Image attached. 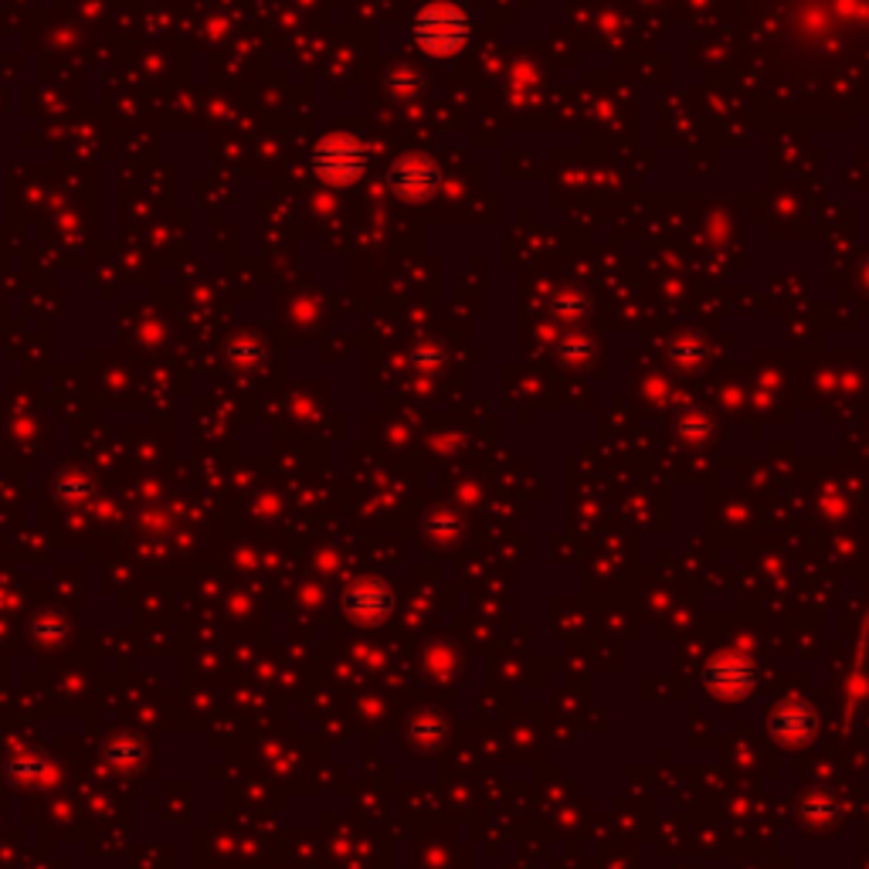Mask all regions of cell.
Masks as SVG:
<instances>
[{
  "instance_id": "obj_1",
  "label": "cell",
  "mask_w": 869,
  "mask_h": 869,
  "mask_svg": "<svg viewBox=\"0 0 869 869\" xmlns=\"http://www.w3.org/2000/svg\"><path fill=\"white\" fill-rule=\"evenodd\" d=\"M411 34H415L418 49H425L435 59H452L459 55L469 38H473V21L459 4H448V0H432L425 4L415 21H411Z\"/></svg>"
},
{
  "instance_id": "obj_6",
  "label": "cell",
  "mask_w": 869,
  "mask_h": 869,
  "mask_svg": "<svg viewBox=\"0 0 869 869\" xmlns=\"http://www.w3.org/2000/svg\"><path fill=\"white\" fill-rule=\"evenodd\" d=\"M347 608H350V615H357V618L381 615V612H384V591L374 587V584H357V587L347 594Z\"/></svg>"
},
{
  "instance_id": "obj_5",
  "label": "cell",
  "mask_w": 869,
  "mask_h": 869,
  "mask_svg": "<svg viewBox=\"0 0 869 869\" xmlns=\"http://www.w3.org/2000/svg\"><path fill=\"white\" fill-rule=\"evenodd\" d=\"M144 741H136V738H113L103 751L106 764H113L116 771H133V767H140L144 764Z\"/></svg>"
},
{
  "instance_id": "obj_4",
  "label": "cell",
  "mask_w": 869,
  "mask_h": 869,
  "mask_svg": "<svg viewBox=\"0 0 869 869\" xmlns=\"http://www.w3.org/2000/svg\"><path fill=\"white\" fill-rule=\"evenodd\" d=\"M8 771H11L14 782H21V785H44V782H52V761H49V754L38 751V748H21V751H14L11 761H8Z\"/></svg>"
},
{
  "instance_id": "obj_3",
  "label": "cell",
  "mask_w": 869,
  "mask_h": 869,
  "mask_svg": "<svg viewBox=\"0 0 869 869\" xmlns=\"http://www.w3.org/2000/svg\"><path fill=\"white\" fill-rule=\"evenodd\" d=\"M388 180H391V191H394L401 201H428V198L438 191L442 173H438V163H435L432 157L407 153V157H401V160L391 167Z\"/></svg>"
},
{
  "instance_id": "obj_2",
  "label": "cell",
  "mask_w": 869,
  "mask_h": 869,
  "mask_svg": "<svg viewBox=\"0 0 869 869\" xmlns=\"http://www.w3.org/2000/svg\"><path fill=\"white\" fill-rule=\"evenodd\" d=\"M312 170L319 180H327L333 188H350L368 170V150L350 133L324 136L312 150Z\"/></svg>"
},
{
  "instance_id": "obj_7",
  "label": "cell",
  "mask_w": 869,
  "mask_h": 869,
  "mask_svg": "<svg viewBox=\"0 0 869 869\" xmlns=\"http://www.w3.org/2000/svg\"><path fill=\"white\" fill-rule=\"evenodd\" d=\"M65 628H68V622L55 612H44V615L31 618V635L41 638V643H59V638L65 635Z\"/></svg>"
}]
</instances>
